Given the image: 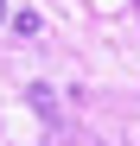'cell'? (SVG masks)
<instances>
[{
	"label": "cell",
	"mask_w": 140,
	"mask_h": 146,
	"mask_svg": "<svg viewBox=\"0 0 140 146\" xmlns=\"http://www.w3.org/2000/svg\"><path fill=\"white\" fill-rule=\"evenodd\" d=\"M45 146H102V140H89V133H70V127H57Z\"/></svg>",
	"instance_id": "cell-1"
},
{
	"label": "cell",
	"mask_w": 140,
	"mask_h": 146,
	"mask_svg": "<svg viewBox=\"0 0 140 146\" xmlns=\"http://www.w3.org/2000/svg\"><path fill=\"white\" fill-rule=\"evenodd\" d=\"M0 19H7V0H0Z\"/></svg>",
	"instance_id": "cell-2"
},
{
	"label": "cell",
	"mask_w": 140,
	"mask_h": 146,
	"mask_svg": "<svg viewBox=\"0 0 140 146\" xmlns=\"http://www.w3.org/2000/svg\"><path fill=\"white\" fill-rule=\"evenodd\" d=\"M134 13H140V0H134Z\"/></svg>",
	"instance_id": "cell-3"
}]
</instances>
